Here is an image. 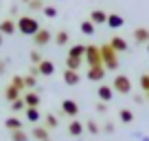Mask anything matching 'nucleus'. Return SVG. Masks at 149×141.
<instances>
[{
	"label": "nucleus",
	"mask_w": 149,
	"mask_h": 141,
	"mask_svg": "<svg viewBox=\"0 0 149 141\" xmlns=\"http://www.w3.org/2000/svg\"><path fill=\"white\" fill-rule=\"evenodd\" d=\"M15 22H18V31L22 33V35H31V38L42 29V27H40V22H37L33 16H20Z\"/></svg>",
	"instance_id": "f257e3e1"
},
{
	"label": "nucleus",
	"mask_w": 149,
	"mask_h": 141,
	"mask_svg": "<svg viewBox=\"0 0 149 141\" xmlns=\"http://www.w3.org/2000/svg\"><path fill=\"white\" fill-rule=\"evenodd\" d=\"M101 57H103V66L105 70H116L118 68V53L107 44H101Z\"/></svg>",
	"instance_id": "f03ea898"
},
{
	"label": "nucleus",
	"mask_w": 149,
	"mask_h": 141,
	"mask_svg": "<svg viewBox=\"0 0 149 141\" xmlns=\"http://www.w3.org/2000/svg\"><path fill=\"white\" fill-rule=\"evenodd\" d=\"M84 62L88 64V68H90V66H101V64H103L101 47H97V44H88V47H86V57H84Z\"/></svg>",
	"instance_id": "7ed1b4c3"
},
{
	"label": "nucleus",
	"mask_w": 149,
	"mask_h": 141,
	"mask_svg": "<svg viewBox=\"0 0 149 141\" xmlns=\"http://www.w3.org/2000/svg\"><path fill=\"white\" fill-rule=\"evenodd\" d=\"M112 88H114V93L130 95L132 93V80L127 75H114V80H112Z\"/></svg>",
	"instance_id": "20e7f679"
},
{
	"label": "nucleus",
	"mask_w": 149,
	"mask_h": 141,
	"mask_svg": "<svg viewBox=\"0 0 149 141\" xmlns=\"http://www.w3.org/2000/svg\"><path fill=\"white\" fill-rule=\"evenodd\" d=\"M105 66H90L88 68V73H86V77H88L90 82H97V84H103V80H105Z\"/></svg>",
	"instance_id": "39448f33"
},
{
	"label": "nucleus",
	"mask_w": 149,
	"mask_h": 141,
	"mask_svg": "<svg viewBox=\"0 0 149 141\" xmlns=\"http://www.w3.org/2000/svg\"><path fill=\"white\" fill-rule=\"evenodd\" d=\"M61 115L77 119V115H79V104L74 102V99H64V102H61Z\"/></svg>",
	"instance_id": "423d86ee"
},
{
	"label": "nucleus",
	"mask_w": 149,
	"mask_h": 141,
	"mask_svg": "<svg viewBox=\"0 0 149 141\" xmlns=\"http://www.w3.org/2000/svg\"><path fill=\"white\" fill-rule=\"evenodd\" d=\"M51 31H48V29H40V31L35 33V35H33V44H35V47H46L48 42H51Z\"/></svg>",
	"instance_id": "0eeeda50"
},
{
	"label": "nucleus",
	"mask_w": 149,
	"mask_h": 141,
	"mask_svg": "<svg viewBox=\"0 0 149 141\" xmlns=\"http://www.w3.org/2000/svg\"><path fill=\"white\" fill-rule=\"evenodd\" d=\"M97 97H99V102H112V97H114V88L112 86H107V84H99V88H97Z\"/></svg>",
	"instance_id": "6e6552de"
},
{
	"label": "nucleus",
	"mask_w": 149,
	"mask_h": 141,
	"mask_svg": "<svg viewBox=\"0 0 149 141\" xmlns=\"http://www.w3.org/2000/svg\"><path fill=\"white\" fill-rule=\"evenodd\" d=\"M22 99H24V104H26V108H40V102H42L40 93H35V90H29V93H24Z\"/></svg>",
	"instance_id": "1a4fd4ad"
},
{
	"label": "nucleus",
	"mask_w": 149,
	"mask_h": 141,
	"mask_svg": "<svg viewBox=\"0 0 149 141\" xmlns=\"http://www.w3.org/2000/svg\"><path fill=\"white\" fill-rule=\"evenodd\" d=\"M132 35H134L136 44H149V29L147 27H136Z\"/></svg>",
	"instance_id": "9d476101"
},
{
	"label": "nucleus",
	"mask_w": 149,
	"mask_h": 141,
	"mask_svg": "<svg viewBox=\"0 0 149 141\" xmlns=\"http://www.w3.org/2000/svg\"><path fill=\"white\" fill-rule=\"evenodd\" d=\"M15 31H18V22H15V20L5 18L0 22V33H2V35H13Z\"/></svg>",
	"instance_id": "9b49d317"
},
{
	"label": "nucleus",
	"mask_w": 149,
	"mask_h": 141,
	"mask_svg": "<svg viewBox=\"0 0 149 141\" xmlns=\"http://www.w3.org/2000/svg\"><path fill=\"white\" fill-rule=\"evenodd\" d=\"M110 47L114 49L116 53H125L127 49H130V44H127V40H125V38H121V35H114V38L110 40Z\"/></svg>",
	"instance_id": "f8f14e48"
},
{
	"label": "nucleus",
	"mask_w": 149,
	"mask_h": 141,
	"mask_svg": "<svg viewBox=\"0 0 149 141\" xmlns=\"http://www.w3.org/2000/svg\"><path fill=\"white\" fill-rule=\"evenodd\" d=\"M64 82L68 86H77L81 82V75H79V70H70V68H66L64 70Z\"/></svg>",
	"instance_id": "ddd939ff"
},
{
	"label": "nucleus",
	"mask_w": 149,
	"mask_h": 141,
	"mask_svg": "<svg viewBox=\"0 0 149 141\" xmlns=\"http://www.w3.org/2000/svg\"><path fill=\"white\" fill-rule=\"evenodd\" d=\"M84 130H86V126L79 121V119H72V121L68 123V135L70 137H81V135H84Z\"/></svg>",
	"instance_id": "4468645a"
},
{
	"label": "nucleus",
	"mask_w": 149,
	"mask_h": 141,
	"mask_svg": "<svg viewBox=\"0 0 149 141\" xmlns=\"http://www.w3.org/2000/svg\"><path fill=\"white\" fill-rule=\"evenodd\" d=\"M20 97H22V90H18L13 84H7V88H5V99L7 102L13 104L15 99H20Z\"/></svg>",
	"instance_id": "2eb2a0df"
},
{
	"label": "nucleus",
	"mask_w": 149,
	"mask_h": 141,
	"mask_svg": "<svg viewBox=\"0 0 149 141\" xmlns=\"http://www.w3.org/2000/svg\"><path fill=\"white\" fill-rule=\"evenodd\" d=\"M5 128L9 132H15V130H24V123L20 121L18 117H7L5 119Z\"/></svg>",
	"instance_id": "dca6fc26"
},
{
	"label": "nucleus",
	"mask_w": 149,
	"mask_h": 141,
	"mask_svg": "<svg viewBox=\"0 0 149 141\" xmlns=\"http://www.w3.org/2000/svg\"><path fill=\"white\" fill-rule=\"evenodd\" d=\"M37 70H40V75H44V77H51L53 73H55V64H53L51 60H44L42 64L37 66Z\"/></svg>",
	"instance_id": "f3484780"
},
{
	"label": "nucleus",
	"mask_w": 149,
	"mask_h": 141,
	"mask_svg": "<svg viewBox=\"0 0 149 141\" xmlns=\"http://www.w3.org/2000/svg\"><path fill=\"white\" fill-rule=\"evenodd\" d=\"M107 16L110 13H105L103 9H94L92 13H90V20H92L94 24H107Z\"/></svg>",
	"instance_id": "a211bd4d"
},
{
	"label": "nucleus",
	"mask_w": 149,
	"mask_h": 141,
	"mask_svg": "<svg viewBox=\"0 0 149 141\" xmlns=\"http://www.w3.org/2000/svg\"><path fill=\"white\" fill-rule=\"evenodd\" d=\"M123 24H125V18H123V16H118V13H110L107 16V27L110 29H121Z\"/></svg>",
	"instance_id": "6ab92c4d"
},
{
	"label": "nucleus",
	"mask_w": 149,
	"mask_h": 141,
	"mask_svg": "<svg viewBox=\"0 0 149 141\" xmlns=\"http://www.w3.org/2000/svg\"><path fill=\"white\" fill-rule=\"evenodd\" d=\"M48 132H51V130H48L46 126H35L31 135H33V139H37V141H46L48 139Z\"/></svg>",
	"instance_id": "aec40b11"
},
{
	"label": "nucleus",
	"mask_w": 149,
	"mask_h": 141,
	"mask_svg": "<svg viewBox=\"0 0 149 141\" xmlns=\"http://www.w3.org/2000/svg\"><path fill=\"white\" fill-rule=\"evenodd\" d=\"M68 57H86V44H72L68 49Z\"/></svg>",
	"instance_id": "412c9836"
},
{
	"label": "nucleus",
	"mask_w": 149,
	"mask_h": 141,
	"mask_svg": "<svg viewBox=\"0 0 149 141\" xmlns=\"http://www.w3.org/2000/svg\"><path fill=\"white\" fill-rule=\"evenodd\" d=\"M24 117H26V121L37 123L40 119H42V113H40L37 108H26V110H24Z\"/></svg>",
	"instance_id": "4be33fe9"
},
{
	"label": "nucleus",
	"mask_w": 149,
	"mask_h": 141,
	"mask_svg": "<svg viewBox=\"0 0 149 141\" xmlns=\"http://www.w3.org/2000/svg\"><path fill=\"white\" fill-rule=\"evenodd\" d=\"M79 29H81V33H84V35H94V29H97V24L92 22V20H84V22L79 24Z\"/></svg>",
	"instance_id": "5701e85b"
},
{
	"label": "nucleus",
	"mask_w": 149,
	"mask_h": 141,
	"mask_svg": "<svg viewBox=\"0 0 149 141\" xmlns=\"http://www.w3.org/2000/svg\"><path fill=\"white\" fill-rule=\"evenodd\" d=\"M68 40H70V33L64 31V29L55 33V44H57V47H66V44H68Z\"/></svg>",
	"instance_id": "b1692460"
},
{
	"label": "nucleus",
	"mask_w": 149,
	"mask_h": 141,
	"mask_svg": "<svg viewBox=\"0 0 149 141\" xmlns=\"http://www.w3.org/2000/svg\"><path fill=\"white\" fill-rule=\"evenodd\" d=\"M81 64H84L81 57H66V68H70V70H79Z\"/></svg>",
	"instance_id": "393cba45"
},
{
	"label": "nucleus",
	"mask_w": 149,
	"mask_h": 141,
	"mask_svg": "<svg viewBox=\"0 0 149 141\" xmlns=\"http://www.w3.org/2000/svg\"><path fill=\"white\" fill-rule=\"evenodd\" d=\"M44 126H46L48 130H55V128H59V119H57L55 115H46V117H44Z\"/></svg>",
	"instance_id": "a878e982"
},
{
	"label": "nucleus",
	"mask_w": 149,
	"mask_h": 141,
	"mask_svg": "<svg viewBox=\"0 0 149 141\" xmlns=\"http://www.w3.org/2000/svg\"><path fill=\"white\" fill-rule=\"evenodd\" d=\"M118 117H121L123 123H132V121H134V113H132L130 108H121V110H118Z\"/></svg>",
	"instance_id": "bb28decb"
},
{
	"label": "nucleus",
	"mask_w": 149,
	"mask_h": 141,
	"mask_svg": "<svg viewBox=\"0 0 149 141\" xmlns=\"http://www.w3.org/2000/svg\"><path fill=\"white\" fill-rule=\"evenodd\" d=\"M11 84H13L18 90H22V93L26 90V86H24V77H22V75H13V77H11Z\"/></svg>",
	"instance_id": "cd10ccee"
},
{
	"label": "nucleus",
	"mask_w": 149,
	"mask_h": 141,
	"mask_svg": "<svg viewBox=\"0 0 149 141\" xmlns=\"http://www.w3.org/2000/svg\"><path fill=\"white\" fill-rule=\"evenodd\" d=\"M86 130H88L90 135H99V132H101V126H99L97 121H92V119H90V121L86 123Z\"/></svg>",
	"instance_id": "c85d7f7f"
},
{
	"label": "nucleus",
	"mask_w": 149,
	"mask_h": 141,
	"mask_svg": "<svg viewBox=\"0 0 149 141\" xmlns=\"http://www.w3.org/2000/svg\"><path fill=\"white\" fill-rule=\"evenodd\" d=\"M29 57H31V64L33 66H40L44 62V57H42V53H40V51H31V55H29Z\"/></svg>",
	"instance_id": "c756f323"
},
{
	"label": "nucleus",
	"mask_w": 149,
	"mask_h": 141,
	"mask_svg": "<svg viewBox=\"0 0 149 141\" xmlns=\"http://www.w3.org/2000/svg\"><path fill=\"white\" fill-rule=\"evenodd\" d=\"M11 141H29V135L24 130H15L11 132Z\"/></svg>",
	"instance_id": "7c9ffc66"
},
{
	"label": "nucleus",
	"mask_w": 149,
	"mask_h": 141,
	"mask_svg": "<svg viewBox=\"0 0 149 141\" xmlns=\"http://www.w3.org/2000/svg\"><path fill=\"white\" fill-rule=\"evenodd\" d=\"M11 110L13 113H20V110H26V104H24V99L20 97V99H15L13 104H11Z\"/></svg>",
	"instance_id": "2f4dec72"
},
{
	"label": "nucleus",
	"mask_w": 149,
	"mask_h": 141,
	"mask_svg": "<svg viewBox=\"0 0 149 141\" xmlns=\"http://www.w3.org/2000/svg\"><path fill=\"white\" fill-rule=\"evenodd\" d=\"M44 7L46 5H44L42 0H31V2H29V9L31 11H44Z\"/></svg>",
	"instance_id": "473e14b6"
},
{
	"label": "nucleus",
	"mask_w": 149,
	"mask_h": 141,
	"mask_svg": "<svg viewBox=\"0 0 149 141\" xmlns=\"http://www.w3.org/2000/svg\"><path fill=\"white\" fill-rule=\"evenodd\" d=\"M35 84H37L35 75H26V77H24V86H26V90H33V88H35Z\"/></svg>",
	"instance_id": "72a5a7b5"
},
{
	"label": "nucleus",
	"mask_w": 149,
	"mask_h": 141,
	"mask_svg": "<svg viewBox=\"0 0 149 141\" xmlns=\"http://www.w3.org/2000/svg\"><path fill=\"white\" fill-rule=\"evenodd\" d=\"M42 13L46 16V18H55V16H57V9H55V7H51V5H46Z\"/></svg>",
	"instance_id": "f704fd0d"
},
{
	"label": "nucleus",
	"mask_w": 149,
	"mask_h": 141,
	"mask_svg": "<svg viewBox=\"0 0 149 141\" xmlns=\"http://www.w3.org/2000/svg\"><path fill=\"white\" fill-rule=\"evenodd\" d=\"M140 88H143V93H149V75L140 77Z\"/></svg>",
	"instance_id": "c9c22d12"
},
{
	"label": "nucleus",
	"mask_w": 149,
	"mask_h": 141,
	"mask_svg": "<svg viewBox=\"0 0 149 141\" xmlns=\"http://www.w3.org/2000/svg\"><path fill=\"white\" fill-rule=\"evenodd\" d=\"M94 110H97V113H101V115H105V113H107V104H105V102H99L97 106H94Z\"/></svg>",
	"instance_id": "e433bc0d"
},
{
	"label": "nucleus",
	"mask_w": 149,
	"mask_h": 141,
	"mask_svg": "<svg viewBox=\"0 0 149 141\" xmlns=\"http://www.w3.org/2000/svg\"><path fill=\"white\" fill-rule=\"evenodd\" d=\"M103 132H105V135H112V132H114V123H105V126H103Z\"/></svg>",
	"instance_id": "4c0bfd02"
},
{
	"label": "nucleus",
	"mask_w": 149,
	"mask_h": 141,
	"mask_svg": "<svg viewBox=\"0 0 149 141\" xmlns=\"http://www.w3.org/2000/svg\"><path fill=\"white\" fill-rule=\"evenodd\" d=\"M5 68H7V62H5V60H0V75L5 73Z\"/></svg>",
	"instance_id": "58836bf2"
},
{
	"label": "nucleus",
	"mask_w": 149,
	"mask_h": 141,
	"mask_svg": "<svg viewBox=\"0 0 149 141\" xmlns=\"http://www.w3.org/2000/svg\"><path fill=\"white\" fill-rule=\"evenodd\" d=\"M134 102H136V104H143V102H145V99H143V97H140V95H134Z\"/></svg>",
	"instance_id": "ea45409f"
},
{
	"label": "nucleus",
	"mask_w": 149,
	"mask_h": 141,
	"mask_svg": "<svg viewBox=\"0 0 149 141\" xmlns=\"http://www.w3.org/2000/svg\"><path fill=\"white\" fill-rule=\"evenodd\" d=\"M2 42H5V35H2V33H0V47H2Z\"/></svg>",
	"instance_id": "a19ab883"
},
{
	"label": "nucleus",
	"mask_w": 149,
	"mask_h": 141,
	"mask_svg": "<svg viewBox=\"0 0 149 141\" xmlns=\"http://www.w3.org/2000/svg\"><path fill=\"white\" fill-rule=\"evenodd\" d=\"M22 2H26V5H29V2H31V0H22Z\"/></svg>",
	"instance_id": "79ce46f5"
},
{
	"label": "nucleus",
	"mask_w": 149,
	"mask_h": 141,
	"mask_svg": "<svg viewBox=\"0 0 149 141\" xmlns=\"http://www.w3.org/2000/svg\"><path fill=\"white\" fill-rule=\"evenodd\" d=\"M147 102H149V93H147Z\"/></svg>",
	"instance_id": "37998d69"
},
{
	"label": "nucleus",
	"mask_w": 149,
	"mask_h": 141,
	"mask_svg": "<svg viewBox=\"0 0 149 141\" xmlns=\"http://www.w3.org/2000/svg\"><path fill=\"white\" fill-rule=\"evenodd\" d=\"M147 51H149V44H147Z\"/></svg>",
	"instance_id": "c03bdc74"
},
{
	"label": "nucleus",
	"mask_w": 149,
	"mask_h": 141,
	"mask_svg": "<svg viewBox=\"0 0 149 141\" xmlns=\"http://www.w3.org/2000/svg\"><path fill=\"white\" fill-rule=\"evenodd\" d=\"M46 141H51V139H46Z\"/></svg>",
	"instance_id": "a18cd8bd"
}]
</instances>
